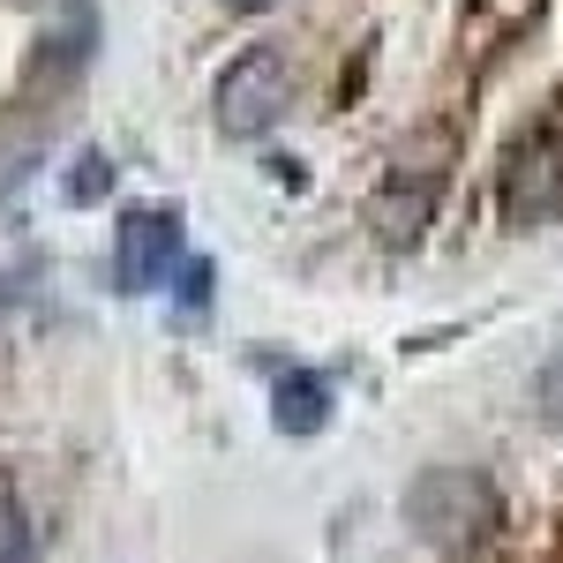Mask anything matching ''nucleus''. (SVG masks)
Wrapping results in <instances>:
<instances>
[{"mask_svg": "<svg viewBox=\"0 0 563 563\" xmlns=\"http://www.w3.org/2000/svg\"><path fill=\"white\" fill-rule=\"evenodd\" d=\"M406 526L435 556H474L504 526V496H496V481L481 466H421L406 481Z\"/></svg>", "mask_w": 563, "mask_h": 563, "instance_id": "1", "label": "nucleus"}, {"mask_svg": "<svg viewBox=\"0 0 563 563\" xmlns=\"http://www.w3.org/2000/svg\"><path fill=\"white\" fill-rule=\"evenodd\" d=\"M286 106H294V68H286L278 45H249L211 90V121H218V135H233V143L271 135L286 121Z\"/></svg>", "mask_w": 563, "mask_h": 563, "instance_id": "2", "label": "nucleus"}, {"mask_svg": "<svg viewBox=\"0 0 563 563\" xmlns=\"http://www.w3.org/2000/svg\"><path fill=\"white\" fill-rule=\"evenodd\" d=\"M496 211L511 233L526 225H549L563 211V121L549 129H533L511 143V158H504V180H496Z\"/></svg>", "mask_w": 563, "mask_h": 563, "instance_id": "3", "label": "nucleus"}, {"mask_svg": "<svg viewBox=\"0 0 563 563\" xmlns=\"http://www.w3.org/2000/svg\"><path fill=\"white\" fill-rule=\"evenodd\" d=\"M180 256V218L174 211H129L121 241H113V286L121 294H151L166 286V271Z\"/></svg>", "mask_w": 563, "mask_h": 563, "instance_id": "4", "label": "nucleus"}, {"mask_svg": "<svg viewBox=\"0 0 563 563\" xmlns=\"http://www.w3.org/2000/svg\"><path fill=\"white\" fill-rule=\"evenodd\" d=\"M271 421H278V435H316L331 421V384L308 376V368H286L271 384Z\"/></svg>", "mask_w": 563, "mask_h": 563, "instance_id": "5", "label": "nucleus"}, {"mask_svg": "<svg viewBox=\"0 0 563 563\" xmlns=\"http://www.w3.org/2000/svg\"><path fill=\"white\" fill-rule=\"evenodd\" d=\"M429 211H435V180H413V196H406V188H390L384 203H376V225H384L390 249H406V241H421Z\"/></svg>", "mask_w": 563, "mask_h": 563, "instance_id": "6", "label": "nucleus"}, {"mask_svg": "<svg viewBox=\"0 0 563 563\" xmlns=\"http://www.w3.org/2000/svg\"><path fill=\"white\" fill-rule=\"evenodd\" d=\"M533 413L563 435V346H549V361L533 368Z\"/></svg>", "mask_w": 563, "mask_h": 563, "instance_id": "7", "label": "nucleus"}, {"mask_svg": "<svg viewBox=\"0 0 563 563\" xmlns=\"http://www.w3.org/2000/svg\"><path fill=\"white\" fill-rule=\"evenodd\" d=\"M106 188H113V158H106V151H84L76 174H68V203H98Z\"/></svg>", "mask_w": 563, "mask_h": 563, "instance_id": "8", "label": "nucleus"}, {"mask_svg": "<svg viewBox=\"0 0 563 563\" xmlns=\"http://www.w3.org/2000/svg\"><path fill=\"white\" fill-rule=\"evenodd\" d=\"M203 294H211V263H188V271H180V301L203 308Z\"/></svg>", "mask_w": 563, "mask_h": 563, "instance_id": "9", "label": "nucleus"}, {"mask_svg": "<svg viewBox=\"0 0 563 563\" xmlns=\"http://www.w3.org/2000/svg\"><path fill=\"white\" fill-rule=\"evenodd\" d=\"M225 8H278V0H225Z\"/></svg>", "mask_w": 563, "mask_h": 563, "instance_id": "10", "label": "nucleus"}]
</instances>
